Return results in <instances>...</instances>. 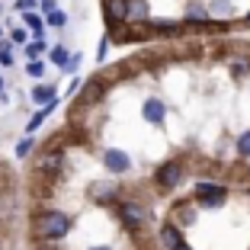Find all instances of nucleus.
Masks as SVG:
<instances>
[{
	"instance_id": "f257e3e1",
	"label": "nucleus",
	"mask_w": 250,
	"mask_h": 250,
	"mask_svg": "<svg viewBox=\"0 0 250 250\" xmlns=\"http://www.w3.org/2000/svg\"><path fill=\"white\" fill-rule=\"evenodd\" d=\"M71 231V218L64 212H45L36 218V237L42 241H61Z\"/></svg>"
},
{
	"instance_id": "f03ea898",
	"label": "nucleus",
	"mask_w": 250,
	"mask_h": 250,
	"mask_svg": "<svg viewBox=\"0 0 250 250\" xmlns=\"http://www.w3.org/2000/svg\"><path fill=\"white\" fill-rule=\"evenodd\" d=\"M228 199V186L221 183H196V202L206 208H218Z\"/></svg>"
},
{
	"instance_id": "7ed1b4c3",
	"label": "nucleus",
	"mask_w": 250,
	"mask_h": 250,
	"mask_svg": "<svg viewBox=\"0 0 250 250\" xmlns=\"http://www.w3.org/2000/svg\"><path fill=\"white\" fill-rule=\"evenodd\" d=\"M183 173H186V170H183V164H180V161H167L161 170H157L154 180H157V186H161V189H177L180 180H183Z\"/></svg>"
},
{
	"instance_id": "20e7f679",
	"label": "nucleus",
	"mask_w": 250,
	"mask_h": 250,
	"mask_svg": "<svg viewBox=\"0 0 250 250\" xmlns=\"http://www.w3.org/2000/svg\"><path fill=\"white\" fill-rule=\"evenodd\" d=\"M119 218H122L128 228H141V225L151 218V212H147L141 202H122V206H119Z\"/></svg>"
},
{
	"instance_id": "39448f33",
	"label": "nucleus",
	"mask_w": 250,
	"mask_h": 250,
	"mask_svg": "<svg viewBox=\"0 0 250 250\" xmlns=\"http://www.w3.org/2000/svg\"><path fill=\"white\" fill-rule=\"evenodd\" d=\"M103 164H106L109 173H128V170H132V157L125 154V151H119V147H109V151H106Z\"/></svg>"
},
{
	"instance_id": "423d86ee",
	"label": "nucleus",
	"mask_w": 250,
	"mask_h": 250,
	"mask_svg": "<svg viewBox=\"0 0 250 250\" xmlns=\"http://www.w3.org/2000/svg\"><path fill=\"white\" fill-rule=\"evenodd\" d=\"M141 116H145L151 125H161V122H164V116H167V106H164L157 96H147L145 106H141Z\"/></svg>"
},
{
	"instance_id": "0eeeda50",
	"label": "nucleus",
	"mask_w": 250,
	"mask_h": 250,
	"mask_svg": "<svg viewBox=\"0 0 250 250\" xmlns=\"http://www.w3.org/2000/svg\"><path fill=\"white\" fill-rule=\"evenodd\" d=\"M161 241H164L167 250H180V247H183V237H180L177 225H164V228H161Z\"/></svg>"
},
{
	"instance_id": "6e6552de",
	"label": "nucleus",
	"mask_w": 250,
	"mask_h": 250,
	"mask_svg": "<svg viewBox=\"0 0 250 250\" xmlns=\"http://www.w3.org/2000/svg\"><path fill=\"white\" fill-rule=\"evenodd\" d=\"M52 100H58V96H55V87H48V83H39V87L32 90V103H39V106H48Z\"/></svg>"
},
{
	"instance_id": "1a4fd4ad",
	"label": "nucleus",
	"mask_w": 250,
	"mask_h": 250,
	"mask_svg": "<svg viewBox=\"0 0 250 250\" xmlns=\"http://www.w3.org/2000/svg\"><path fill=\"white\" fill-rule=\"evenodd\" d=\"M106 13L112 20H128V0H106Z\"/></svg>"
},
{
	"instance_id": "9d476101",
	"label": "nucleus",
	"mask_w": 250,
	"mask_h": 250,
	"mask_svg": "<svg viewBox=\"0 0 250 250\" xmlns=\"http://www.w3.org/2000/svg\"><path fill=\"white\" fill-rule=\"evenodd\" d=\"M22 22H26V29H32L36 36H42V29L48 26V22H45L42 16L36 13V10H26V13H22Z\"/></svg>"
},
{
	"instance_id": "9b49d317",
	"label": "nucleus",
	"mask_w": 250,
	"mask_h": 250,
	"mask_svg": "<svg viewBox=\"0 0 250 250\" xmlns=\"http://www.w3.org/2000/svg\"><path fill=\"white\" fill-rule=\"evenodd\" d=\"M206 20H208V7H202V3L186 7V22H206Z\"/></svg>"
},
{
	"instance_id": "f8f14e48",
	"label": "nucleus",
	"mask_w": 250,
	"mask_h": 250,
	"mask_svg": "<svg viewBox=\"0 0 250 250\" xmlns=\"http://www.w3.org/2000/svg\"><path fill=\"white\" fill-rule=\"evenodd\" d=\"M90 196L100 199V202H103V199H112V196H116V186H112V183H93V186H90Z\"/></svg>"
},
{
	"instance_id": "ddd939ff",
	"label": "nucleus",
	"mask_w": 250,
	"mask_h": 250,
	"mask_svg": "<svg viewBox=\"0 0 250 250\" xmlns=\"http://www.w3.org/2000/svg\"><path fill=\"white\" fill-rule=\"evenodd\" d=\"M128 20H147V0H128Z\"/></svg>"
},
{
	"instance_id": "4468645a",
	"label": "nucleus",
	"mask_w": 250,
	"mask_h": 250,
	"mask_svg": "<svg viewBox=\"0 0 250 250\" xmlns=\"http://www.w3.org/2000/svg\"><path fill=\"white\" fill-rule=\"evenodd\" d=\"M100 96H103V81H90L87 87H83V100H87V103H96Z\"/></svg>"
},
{
	"instance_id": "2eb2a0df",
	"label": "nucleus",
	"mask_w": 250,
	"mask_h": 250,
	"mask_svg": "<svg viewBox=\"0 0 250 250\" xmlns=\"http://www.w3.org/2000/svg\"><path fill=\"white\" fill-rule=\"evenodd\" d=\"M45 22H48V26H55V29H64V26H67V13H64V10H48Z\"/></svg>"
},
{
	"instance_id": "dca6fc26",
	"label": "nucleus",
	"mask_w": 250,
	"mask_h": 250,
	"mask_svg": "<svg viewBox=\"0 0 250 250\" xmlns=\"http://www.w3.org/2000/svg\"><path fill=\"white\" fill-rule=\"evenodd\" d=\"M0 64L13 67V45H10V42H0Z\"/></svg>"
},
{
	"instance_id": "f3484780",
	"label": "nucleus",
	"mask_w": 250,
	"mask_h": 250,
	"mask_svg": "<svg viewBox=\"0 0 250 250\" xmlns=\"http://www.w3.org/2000/svg\"><path fill=\"white\" fill-rule=\"evenodd\" d=\"M52 61H55L58 67H67V64H71V55H67V48H61V45H58V48H52Z\"/></svg>"
},
{
	"instance_id": "a211bd4d",
	"label": "nucleus",
	"mask_w": 250,
	"mask_h": 250,
	"mask_svg": "<svg viewBox=\"0 0 250 250\" xmlns=\"http://www.w3.org/2000/svg\"><path fill=\"white\" fill-rule=\"evenodd\" d=\"M52 167H61V154H58V151L45 154V157H42V164H39V170H52Z\"/></svg>"
},
{
	"instance_id": "6ab92c4d",
	"label": "nucleus",
	"mask_w": 250,
	"mask_h": 250,
	"mask_svg": "<svg viewBox=\"0 0 250 250\" xmlns=\"http://www.w3.org/2000/svg\"><path fill=\"white\" fill-rule=\"evenodd\" d=\"M177 218H180V225H192V221H196V208L192 206H180Z\"/></svg>"
},
{
	"instance_id": "aec40b11",
	"label": "nucleus",
	"mask_w": 250,
	"mask_h": 250,
	"mask_svg": "<svg viewBox=\"0 0 250 250\" xmlns=\"http://www.w3.org/2000/svg\"><path fill=\"white\" fill-rule=\"evenodd\" d=\"M32 145H36V138H32V135H26V138H22L20 145H16V157H29Z\"/></svg>"
},
{
	"instance_id": "412c9836",
	"label": "nucleus",
	"mask_w": 250,
	"mask_h": 250,
	"mask_svg": "<svg viewBox=\"0 0 250 250\" xmlns=\"http://www.w3.org/2000/svg\"><path fill=\"white\" fill-rule=\"evenodd\" d=\"M26 74H29V77H36V81H39V77H45V64H42V61H39V58H29V67H26Z\"/></svg>"
},
{
	"instance_id": "4be33fe9",
	"label": "nucleus",
	"mask_w": 250,
	"mask_h": 250,
	"mask_svg": "<svg viewBox=\"0 0 250 250\" xmlns=\"http://www.w3.org/2000/svg\"><path fill=\"white\" fill-rule=\"evenodd\" d=\"M42 52H45V39L42 36H36V42H32V45H26V55H29V58H39Z\"/></svg>"
},
{
	"instance_id": "5701e85b",
	"label": "nucleus",
	"mask_w": 250,
	"mask_h": 250,
	"mask_svg": "<svg viewBox=\"0 0 250 250\" xmlns=\"http://www.w3.org/2000/svg\"><path fill=\"white\" fill-rule=\"evenodd\" d=\"M237 154H241V157H250V132H244L241 138H237Z\"/></svg>"
},
{
	"instance_id": "b1692460",
	"label": "nucleus",
	"mask_w": 250,
	"mask_h": 250,
	"mask_svg": "<svg viewBox=\"0 0 250 250\" xmlns=\"http://www.w3.org/2000/svg\"><path fill=\"white\" fill-rule=\"evenodd\" d=\"M228 10H231L228 0H215V3H212V13H228Z\"/></svg>"
},
{
	"instance_id": "393cba45",
	"label": "nucleus",
	"mask_w": 250,
	"mask_h": 250,
	"mask_svg": "<svg viewBox=\"0 0 250 250\" xmlns=\"http://www.w3.org/2000/svg\"><path fill=\"white\" fill-rule=\"evenodd\" d=\"M16 10H22V13L26 10H36V0H16Z\"/></svg>"
},
{
	"instance_id": "a878e982",
	"label": "nucleus",
	"mask_w": 250,
	"mask_h": 250,
	"mask_svg": "<svg viewBox=\"0 0 250 250\" xmlns=\"http://www.w3.org/2000/svg\"><path fill=\"white\" fill-rule=\"evenodd\" d=\"M106 48H109V36H103V42H100V52H96V58H100V61L106 58Z\"/></svg>"
},
{
	"instance_id": "bb28decb",
	"label": "nucleus",
	"mask_w": 250,
	"mask_h": 250,
	"mask_svg": "<svg viewBox=\"0 0 250 250\" xmlns=\"http://www.w3.org/2000/svg\"><path fill=\"white\" fill-rule=\"evenodd\" d=\"M10 39H13V42H26V29H13Z\"/></svg>"
},
{
	"instance_id": "cd10ccee",
	"label": "nucleus",
	"mask_w": 250,
	"mask_h": 250,
	"mask_svg": "<svg viewBox=\"0 0 250 250\" xmlns=\"http://www.w3.org/2000/svg\"><path fill=\"white\" fill-rule=\"evenodd\" d=\"M77 64H81V55H71V64H67L64 71H74V67H77Z\"/></svg>"
},
{
	"instance_id": "c85d7f7f",
	"label": "nucleus",
	"mask_w": 250,
	"mask_h": 250,
	"mask_svg": "<svg viewBox=\"0 0 250 250\" xmlns=\"http://www.w3.org/2000/svg\"><path fill=\"white\" fill-rule=\"evenodd\" d=\"M42 10L48 13V10H55V3H52V0H42Z\"/></svg>"
},
{
	"instance_id": "c756f323",
	"label": "nucleus",
	"mask_w": 250,
	"mask_h": 250,
	"mask_svg": "<svg viewBox=\"0 0 250 250\" xmlns=\"http://www.w3.org/2000/svg\"><path fill=\"white\" fill-rule=\"evenodd\" d=\"M90 250H112L109 244H96V247H90Z\"/></svg>"
},
{
	"instance_id": "7c9ffc66",
	"label": "nucleus",
	"mask_w": 250,
	"mask_h": 250,
	"mask_svg": "<svg viewBox=\"0 0 250 250\" xmlns=\"http://www.w3.org/2000/svg\"><path fill=\"white\" fill-rule=\"evenodd\" d=\"M0 90H3V77H0Z\"/></svg>"
},
{
	"instance_id": "2f4dec72",
	"label": "nucleus",
	"mask_w": 250,
	"mask_h": 250,
	"mask_svg": "<svg viewBox=\"0 0 250 250\" xmlns=\"http://www.w3.org/2000/svg\"><path fill=\"white\" fill-rule=\"evenodd\" d=\"M0 39H3V29H0Z\"/></svg>"
},
{
	"instance_id": "473e14b6",
	"label": "nucleus",
	"mask_w": 250,
	"mask_h": 250,
	"mask_svg": "<svg viewBox=\"0 0 250 250\" xmlns=\"http://www.w3.org/2000/svg\"><path fill=\"white\" fill-rule=\"evenodd\" d=\"M247 196H250V186H247Z\"/></svg>"
},
{
	"instance_id": "72a5a7b5",
	"label": "nucleus",
	"mask_w": 250,
	"mask_h": 250,
	"mask_svg": "<svg viewBox=\"0 0 250 250\" xmlns=\"http://www.w3.org/2000/svg\"><path fill=\"white\" fill-rule=\"evenodd\" d=\"M0 10H3V7H0Z\"/></svg>"
}]
</instances>
